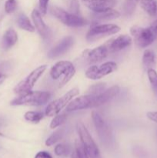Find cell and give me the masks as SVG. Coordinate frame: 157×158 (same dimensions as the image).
Segmentation results:
<instances>
[{
	"label": "cell",
	"instance_id": "obj_1",
	"mask_svg": "<svg viewBox=\"0 0 157 158\" xmlns=\"http://www.w3.org/2000/svg\"><path fill=\"white\" fill-rule=\"evenodd\" d=\"M75 74V68L71 62L59 61L51 67L49 76L58 88H61L69 83Z\"/></svg>",
	"mask_w": 157,
	"mask_h": 158
},
{
	"label": "cell",
	"instance_id": "obj_2",
	"mask_svg": "<svg viewBox=\"0 0 157 158\" xmlns=\"http://www.w3.org/2000/svg\"><path fill=\"white\" fill-rule=\"evenodd\" d=\"M52 94L48 91H29L11 101L12 106H41L51 99Z\"/></svg>",
	"mask_w": 157,
	"mask_h": 158
},
{
	"label": "cell",
	"instance_id": "obj_3",
	"mask_svg": "<svg viewBox=\"0 0 157 158\" xmlns=\"http://www.w3.org/2000/svg\"><path fill=\"white\" fill-rule=\"evenodd\" d=\"M92 119L94 126L95 127L99 137L102 143L106 148H110L114 145V138L111 129L108 126L105 120L102 118L101 116L96 112L93 111L92 113Z\"/></svg>",
	"mask_w": 157,
	"mask_h": 158
},
{
	"label": "cell",
	"instance_id": "obj_4",
	"mask_svg": "<svg viewBox=\"0 0 157 158\" xmlns=\"http://www.w3.org/2000/svg\"><path fill=\"white\" fill-rule=\"evenodd\" d=\"M76 129L78 136H79L80 141H81L85 151L87 153L89 157L102 158L100 151L97 147L96 143H95L92 136L90 135L83 123H82L81 121H78L76 123Z\"/></svg>",
	"mask_w": 157,
	"mask_h": 158
},
{
	"label": "cell",
	"instance_id": "obj_5",
	"mask_svg": "<svg viewBox=\"0 0 157 158\" xmlns=\"http://www.w3.org/2000/svg\"><path fill=\"white\" fill-rule=\"evenodd\" d=\"M50 12L63 24L70 27H82L89 23L87 20L82 16L67 12L58 6H52L50 8Z\"/></svg>",
	"mask_w": 157,
	"mask_h": 158
},
{
	"label": "cell",
	"instance_id": "obj_6",
	"mask_svg": "<svg viewBox=\"0 0 157 158\" xmlns=\"http://www.w3.org/2000/svg\"><path fill=\"white\" fill-rule=\"evenodd\" d=\"M78 94H79L78 88H72L61 97L56 99L54 101L51 102L49 104H48L46 108V110H45V114L48 117H55V115L59 114L62 110L66 107L69 102L72 99H74V97L78 96Z\"/></svg>",
	"mask_w": 157,
	"mask_h": 158
},
{
	"label": "cell",
	"instance_id": "obj_7",
	"mask_svg": "<svg viewBox=\"0 0 157 158\" xmlns=\"http://www.w3.org/2000/svg\"><path fill=\"white\" fill-rule=\"evenodd\" d=\"M46 69H47L46 65H42L33 69L24 80L16 85V86L14 88V93L18 95H22L32 90L35 83L44 73Z\"/></svg>",
	"mask_w": 157,
	"mask_h": 158
},
{
	"label": "cell",
	"instance_id": "obj_8",
	"mask_svg": "<svg viewBox=\"0 0 157 158\" xmlns=\"http://www.w3.org/2000/svg\"><path fill=\"white\" fill-rule=\"evenodd\" d=\"M119 31L120 27L115 24L95 25L88 31L86 34V40L89 42L96 41L117 33Z\"/></svg>",
	"mask_w": 157,
	"mask_h": 158
},
{
	"label": "cell",
	"instance_id": "obj_9",
	"mask_svg": "<svg viewBox=\"0 0 157 158\" xmlns=\"http://www.w3.org/2000/svg\"><path fill=\"white\" fill-rule=\"evenodd\" d=\"M130 33L133 37L135 45L139 48H146L150 46L155 40V35L150 28H143L133 26L130 28Z\"/></svg>",
	"mask_w": 157,
	"mask_h": 158
},
{
	"label": "cell",
	"instance_id": "obj_10",
	"mask_svg": "<svg viewBox=\"0 0 157 158\" xmlns=\"http://www.w3.org/2000/svg\"><path fill=\"white\" fill-rule=\"evenodd\" d=\"M117 64L115 62H106L100 66H91L86 70L85 75L88 79L96 80L109 75L116 70Z\"/></svg>",
	"mask_w": 157,
	"mask_h": 158
},
{
	"label": "cell",
	"instance_id": "obj_11",
	"mask_svg": "<svg viewBox=\"0 0 157 158\" xmlns=\"http://www.w3.org/2000/svg\"><path fill=\"white\" fill-rule=\"evenodd\" d=\"M94 107H95V96L86 94L72 99L67 105L66 110L67 112H72V111Z\"/></svg>",
	"mask_w": 157,
	"mask_h": 158
},
{
	"label": "cell",
	"instance_id": "obj_12",
	"mask_svg": "<svg viewBox=\"0 0 157 158\" xmlns=\"http://www.w3.org/2000/svg\"><path fill=\"white\" fill-rule=\"evenodd\" d=\"M109 55V50L104 43L95 49L85 50L83 53V58L87 64H93L103 61Z\"/></svg>",
	"mask_w": 157,
	"mask_h": 158
},
{
	"label": "cell",
	"instance_id": "obj_13",
	"mask_svg": "<svg viewBox=\"0 0 157 158\" xmlns=\"http://www.w3.org/2000/svg\"><path fill=\"white\" fill-rule=\"evenodd\" d=\"M132 40L128 35H120L116 38H112L108 40L105 44L109 50V54L119 52L130 46Z\"/></svg>",
	"mask_w": 157,
	"mask_h": 158
},
{
	"label": "cell",
	"instance_id": "obj_14",
	"mask_svg": "<svg viewBox=\"0 0 157 158\" xmlns=\"http://www.w3.org/2000/svg\"><path fill=\"white\" fill-rule=\"evenodd\" d=\"M74 43V39L72 36H66L61 40L56 46L48 52V57L50 59H55L66 53L72 46Z\"/></svg>",
	"mask_w": 157,
	"mask_h": 158
},
{
	"label": "cell",
	"instance_id": "obj_15",
	"mask_svg": "<svg viewBox=\"0 0 157 158\" xmlns=\"http://www.w3.org/2000/svg\"><path fill=\"white\" fill-rule=\"evenodd\" d=\"M31 15H32V19L33 21L34 26H35V29L38 31L39 35L42 37L44 40H49V37L51 36V31L43 21L41 12L37 10L36 9H35L32 10Z\"/></svg>",
	"mask_w": 157,
	"mask_h": 158
},
{
	"label": "cell",
	"instance_id": "obj_16",
	"mask_svg": "<svg viewBox=\"0 0 157 158\" xmlns=\"http://www.w3.org/2000/svg\"><path fill=\"white\" fill-rule=\"evenodd\" d=\"M85 6L93 12L112 9L116 4L115 0H82Z\"/></svg>",
	"mask_w": 157,
	"mask_h": 158
},
{
	"label": "cell",
	"instance_id": "obj_17",
	"mask_svg": "<svg viewBox=\"0 0 157 158\" xmlns=\"http://www.w3.org/2000/svg\"><path fill=\"white\" fill-rule=\"evenodd\" d=\"M120 12L112 9H106V10L101 11V12H93L92 13V18L95 22H106L110 20L115 19L120 16Z\"/></svg>",
	"mask_w": 157,
	"mask_h": 158
},
{
	"label": "cell",
	"instance_id": "obj_18",
	"mask_svg": "<svg viewBox=\"0 0 157 158\" xmlns=\"http://www.w3.org/2000/svg\"><path fill=\"white\" fill-rule=\"evenodd\" d=\"M18 41V34L13 29L6 31L2 40V46L3 49H8L12 47Z\"/></svg>",
	"mask_w": 157,
	"mask_h": 158
},
{
	"label": "cell",
	"instance_id": "obj_19",
	"mask_svg": "<svg viewBox=\"0 0 157 158\" xmlns=\"http://www.w3.org/2000/svg\"><path fill=\"white\" fill-rule=\"evenodd\" d=\"M139 2L143 10L150 16L154 17L157 15V2L155 0H140Z\"/></svg>",
	"mask_w": 157,
	"mask_h": 158
},
{
	"label": "cell",
	"instance_id": "obj_20",
	"mask_svg": "<svg viewBox=\"0 0 157 158\" xmlns=\"http://www.w3.org/2000/svg\"><path fill=\"white\" fill-rule=\"evenodd\" d=\"M17 23L19 28L25 31H27L29 32H35V28L33 25L31 23L30 20H29V17L26 15L25 14L21 13L18 15L17 18Z\"/></svg>",
	"mask_w": 157,
	"mask_h": 158
},
{
	"label": "cell",
	"instance_id": "obj_21",
	"mask_svg": "<svg viewBox=\"0 0 157 158\" xmlns=\"http://www.w3.org/2000/svg\"><path fill=\"white\" fill-rule=\"evenodd\" d=\"M143 64L146 69H153L155 65V53L151 49L145 50L143 56Z\"/></svg>",
	"mask_w": 157,
	"mask_h": 158
},
{
	"label": "cell",
	"instance_id": "obj_22",
	"mask_svg": "<svg viewBox=\"0 0 157 158\" xmlns=\"http://www.w3.org/2000/svg\"><path fill=\"white\" fill-rule=\"evenodd\" d=\"M66 133V127L58 128V130H56L53 134H52V135L46 140V145L48 147H50L52 146V145L55 144V143H57V142L59 141L60 140H62V139L63 138V137L65 136Z\"/></svg>",
	"mask_w": 157,
	"mask_h": 158
},
{
	"label": "cell",
	"instance_id": "obj_23",
	"mask_svg": "<svg viewBox=\"0 0 157 158\" xmlns=\"http://www.w3.org/2000/svg\"><path fill=\"white\" fill-rule=\"evenodd\" d=\"M44 114L39 111H28L24 115L25 120L32 123H39L40 120H42Z\"/></svg>",
	"mask_w": 157,
	"mask_h": 158
},
{
	"label": "cell",
	"instance_id": "obj_24",
	"mask_svg": "<svg viewBox=\"0 0 157 158\" xmlns=\"http://www.w3.org/2000/svg\"><path fill=\"white\" fill-rule=\"evenodd\" d=\"M139 0H126L123 6V14L126 16H129L132 15L136 8Z\"/></svg>",
	"mask_w": 157,
	"mask_h": 158
},
{
	"label": "cell",
	"instance_id": "obj_25",
	"mask_svg": "<svg viewBox=\"0 0 157 158\" xmlns=\"http://www.w3.org/2000/svg\"><path fill=\"white\" fill-rule=\"evenodd\" d=\"M70 150L71 148L69 145L65 143H58L55 147L54 151L55 155L58 157H66L70 153Z\"/></svg>",
	"mask_w": 157,
	"mask_h": 158
},
{
	"label": "cell",
	"instance_id": "obj_26",
	"mask_svg": "<svg viewBox=\"0 0 157 158\" xmlns=\"http://www.w3.org/2000/svg\"><path fill=\"white\" fill-rule=\"evenodd\" d=\"M147 76L154 94L157 96V72L154 69L147 70Z\"/></svg>",
	"mask_w": 157,
	"mask_h": 158
},
{
	"label": "cell",
	"instance_id": "obj_27",
	"mask_svg": "<svg viewBox=\"0 0 157 158\" xmlns=\"http://www.w3.org/2000/svg\"><path fill=\"white\" fill-rule=\"evenodd\" d=\"M66 119H67V115L66 114H57V115L54 117V118L51 121L50 128L51 129H55V128L58 127H60L66 122Z\"/></svg>",
	"mask_w": 157,
	"mask_h": 158
},
{
	"label": "cell",
	"instance_id": "obj_28",
	"mask_svg": "<svg viewBox=\"0 0 157 158\" xmlns=\"http://www.w3.org/2000/svg\"><path fill=\"white\" fill-rule=\"evenodd\" d=\"M106 83H96V84H94L89 88V89H88V94H91V95H97V94H99L106 89Z\"/></svg>",
	"mask_w": 157,
	"mask_h": 158
},
{
	"label": "cell",
	"instance_id": "obj_29",
	"mask_svg": "<svg viewBox=\"0 0 157 158\" xmlns=\"http://www.w3.org/2000/svg\"><path fill=\"white\" fill-rule=\"evenodd\" d=\"M75 153H76L77 158H89L86 151H85L81 141L78 142L77 140L75 142Z\"/></svg>",
	"mask_w": 157,
	"mask_h": 158
},
{
	"label": "cell",
	"instance_id": "obj_30",
	"mask_svg": "<svg viewBox=\"0 0 157 158\" xmlns=\"http://www.w3.org/2000/svg\"><path fill=\"white\" fill-rule=\"evenodd\" d=\"M17 0H7L5 3V11L7 13H13L17 8Z\"/></svg>",
	"mask_w": 157,
	"mask_h": 158
},
{
	"label": "cell",
	"instance_id": "obj_31",
	"mask_svg": "<svg viewBox=\"0 0 157 158\" xmlns=\"http://www.w3.org/2000/svg\"><path fill=\"white\" fill-rule=\"evenodd\" d=\"M49 0H38V6H39V12L42 15H46L47 13L48 5Z\"/></svg>",
	"mask_w": 157,
	"mask_h": 158
},
{
	"label": "cell",
	"instance_id": "obj_32",
	"mask_svg": "<svg viewBox=\"0 0 157 158\" xmlns=\"http://www.w3.org/2000/svg\"><path fill=\"white\" fill-rule=\"evenodd\" d=\"M70 12L75 15H78L79 12V4L78 0H72L70 4Z\"/></svg>",
	"mask_w": 157,
	"mask_h": 158
},
{
	"label": "cell",
	"instance_id": "obj_33",
	"mask_svg": "<svg viewBox=\"0 0 157 158\" xmlns=\"http://www.w3.org/2000/svg\"><path fill=\"white\" fill-rule=\"evenodd\" d=\"M35 158H52V157L47 151H39L35 156Z\"/></svg>",
	"mask_w": 157,
	"mask_h": 158
},
{
	"label": "cell",
	"instance_id": "obj_34",
	"mask_svg": "<svg viewBox=\"0 0 157 158\" xmlns=\"http://www.w3.org/2000/svg\"><path fill=\"white\" fill-rule=\"evenodd\" d=\"M148 118L152 121L157 123V111H151V112H148L146 114Z\"/></svg>",
	"mask_w": 157,
	"mask_h": 158
},
{
	"label": "cell",
	"instance_id": "obj_35",
	"mask_svg": "<svg viewBox=\"0 0 157 158\" xmlns=\"http://www.w3.org/2000/svg\"><path fill=\"white\" fill-rule=\"evenodd\" d=\"M149 28L152 29V32H153L154 35H155V38L157 39V19L155 20V21L152 23V25H151Z\"/></svg>",
	"mask_w": 157,
	"mask_h": 158
},
{
	"label": "cell",
	"instance_id": "obj_36",
	"mask_svg": "<svg viewBox=\"0 0 157 158\" xmlns=\"http://www.w3.org/2000/svg\"><path fill=\"white\" fill-rule=\"evenodd\" d=\"M6 78V75H5V74L0 73V85H1L2 83L5 81Z\"/></svg>",
	"mask_w": 157,
	"mask_h": 158
},
{
	"label": "cell",
	"instance_id": "obj_37",
	"mask_svg": "<svg viewBox=\"0 0 157 158\" xmlns=\"http://www.w3.org/2000/svg\"><path fill=\"white\" fill-rule=\"evenodd\" d=\"M140 1V0H139V2Z\"/></svg>",
	"mask_w": 157,
	"mask_h": 158
}]
</instances>
